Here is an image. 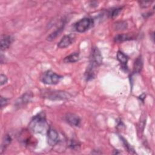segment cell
<instances>
[{
	"instance_id": "6da1fadb",
	"label": "cell",
	"mask_w": 155,
	"mask_h": 155,
	"mask_svg": "<svg viewBox=\"0 0 155 155\" xmlns=\"http://www.w3.org/2000/svg\"><path fill=\"white\" fill-rule=\"evenodd\" d=\"M47 126L45 113L43 111L37 114L29 123V129L36 133H43Z\"/></svg>"
},
{
	"instance_id": "7a4b0ae2",
	"label": "cell",
	"mask_w": 155,
	"mask_h": 155,
	"mask_svg": "<svg viewBox=\"0 0 155 155\" xmlns=\"http://www.w3.org/2000/svg\"><path fill=\"white\" fill-rule=\"evenodd\" d=\"M41 93L42 97L50 100H65L71 97V94L64 91L44 90Z\"/></svg>"
},
{
	"instance_id": "3957f363",
	"label": "cell",
	"mask_w": 155,
	"mask_h": 155,
	"mask_svg": "<svg viewBox=\"0 0 155 155\" xmlns=\"http://www.w3.org/2000/svg\"><path fill=\"white\" fill-rule=\"evenodd\" d=\"M62 76L56 74L51 70H48L44 73L41 81L44 84L48 85H55L58 84L62 79Z\"/></svg>"
},
{
	"instance_id": "277c9868",
	"label": "cell",
	"mask_w": 155,
	"mask_h": 155,
	"mask_svg": "<svg viewBox=\"0 0 155 155\" xmlns=\"http://www.w3.org/2000/svg\"><path fill=\"white\" fill-rule=\"evenodd\" d=\"M93 20L89 18H84L78 21L74 24V28L79 33H83L92 27Z\"/></svg>"
},
{
	"instance_id": "5b68a950",
	"label": "cell",
	"mask_w": 155,
	"mask_h": 155,
	"mask_svg": "<svg viewBox=\"0 0 155 155\" xmlns=\"http://www.w3.org/2000/svg\"><path fill=\"white\" fill-rule=\"evenodd\" d=\"M33 94L31 91H27L21 96L15 102V105L16 107L21 108L30 102L33 99Z\"/></svg>"
},
{
	"instance_id": "8992f818",
	"label": "cell",
	"mask_w": 155,
	"mask_h": 155,
	"mask_svg": "<svg viewBox=\"0 0 155 155\" xmlns=\"http://www.w3.org/2000/svg\"><path fill=\"white\" fill-rule=\"evenodd\" d=\"M102 57L99 50L97 47H94L92 49V51L91 53L90 64L96 68V67L99 66L102 64Z\"/></svg>"
},
{
	"instance_id": "52a82bcc",
	"label": "cell",
	"mask_w": 155,
	"mask_h": 155,
	"mask_svg": "<svg viewBox=\"0 0 155 155\" xmlns=\"http://www.w3.org/2000/svg\"><path fill=\"white\" fill-rule=\"evenodd\" d=\"M47 143L50 146H54L58 143L59 134L57 131L53 128H50L47 131Z\"/></svg>"
},
{
	"instance_id": "ba28073f",
	"label": "cell",
	"mask_w": 155,
	"mask_h": 155,
	"mask_svg": "<svg viewBox=\"0 0 155 155\" xmlns=\"http://www.w3.org/2000/svg\"><path fill=\"white\" fill-rule=\"evenodd\" d=\"M65 119L68 124L73 127H79L81 124V119L74 113H67L65 116Z\"/></svg>"
},
{
	"instance_id": "9c48e42d",
	"label": "cell",
	"mask_w": 155,
	"mask_h": 155,
	"mask_svg": "<svg viewBox=\"0 0 155 155\" xmlns=\"http://www.w3.org/2000/svg\"><path fill=\"white\" fill-rule=\"evenodd\" d=\"M74 39V37L71 35H65L62 38L58 44V47L60 48H64L71 44Z\"/></svg>"
},
{
	"instance_id": "30bf717a",
	"label": "cell",
	"mask_w": 155,
	"mask_h": 155,
	"mask_svg": "<svg viewBox=\"0 0 155 155\" xmlns=\"http://www.w3.org/2000/svg\"><path fill=\"white\" fill-rule=\"evenodd\" d=\"M13 41V38L10 35L2 36L1 39V50L7 49Z\"/></svg>"
},
{
	"instance_id": "8fae6325",
	"label": "cell",
	"mask_w": 155,
	"mask_h": 155,
	"mask_svg": "<svg viewBox=\"0 0 155 155\" xmlns=\"http://www.w3.org/2000/svg\"><path fill=\"white\" fill-rule=\"evenodd\" d=\"M25 131L22 132L20 135L21 141L25 145V146H31V145H34V140L32 139L31 135L30 134H27V136H25Z\"/></svg>"
},
{
	"instance_id": "7c38bea8",
	"label": "cell",
	"mask_w": 155,
	"mask_h": 155,
	"mask_svg": "<svg viewBox=\"0 0 155 155\" xmlns=\"http://www.w3.org/2000/svg\"><path fill=\"white\" fill-rule=\"evenodd\" d=\"M12 140V138L10 134H7L4 136L1 147V153H2V152L6 149V148L10 144Z\"/></svg>"
},
{
	"instance_id": "4fadbf2b",
	"label": "cell",
	"mask_w": 155,
	"mask_h": 155,
	"mask_svg": "<svg viewBox=\"0 0 155 155\" xmlns=\"http://www.w3.org/2000/svg\"><path fill=\"white\" fill-rule=\"evenodd\" d=\"M79 59V54L78 53H73L66 56L64 59L65 63H73L76 62Z\"/></svg>"
},
{
	"instance_id": "5bb4252c",
	"label": "cell",
	"mask_w": 155,
	"mask_h": 155,
	"mask_svg": "<svg viewBox=\"0 0 155 155\" xmlns=\"http://www.w3.org/2000/svg\"><path fill=\"white\" fill-rule=\"evenodd\" d=\"M134 73H140L143 67V61L142 57L140 56L135 60L134 64Z\"/></svg>"
},
{
	"instance_id": "9a60e30c",
	"label": "cell",
	"mask_w": 155,
	"mask_h": 155,
	"mask_svg": "<svg viewBox=\"0 0 155 155\" xmlns=\"http://www.w3.org/2000/svg\"><path fill=\"white\" fill-rule=\"evenodd\" d=\"M133 39V37L128 34H120L117 35L114 38V40L116 42H122L124 41L131 40Z\"/></svg>"
},
{
	"instance_id": "2e32d148",
	"label": "cell",
	"mask_w": 155,
	"mask_h": 155,
	"mask_svg": "<svg viewBox=\"0 0 155 155\" xmlns=\"http://www.w3.org/2000/svg\"><path fill=\"white\" fill-rule=\"evenodd\" d=\"M117 59L121 63L122 66H124V67L127 66L128 58L125 54L120 51H119L117 53Z\"/></svg>"
},
{
	"instance_id": "e0dca14e",
	"label": "cell",
	"mask_w": 155,
	"mask_h": 155,
	"mask_svg": "<svg viewBox=\"0 0 155 155\" xmlns=\"http://www.w3.org/2000/svg\"><path fill=\"white\" fill-rule=\"evenodd\" d=\"M64 30V25H62L61 27L58 28L54 31H53L52 33H51L48 37H47V40L49 41H51L53 39H54L59 35L62 31Z\"/></svg>"
},
{
	"instance_id": "ac0fdd59",
	"label": "cell",
	"mask_w": 155,
	"mask_h": 155,
	"mask_svg": "<svg viewBox=\"0 0 155 155\" xmlns=\"http://www.w3.org/2000/svg\"><path fill=\"white\" fill-rule=\"evenodd\" d=\"M127 27V24L125 21H119L114 24V28L117 30H125Z\"/></svg>"
},
{
	"instance_id": "d6986e66",
	"label": "cell",
	"mask_w": 155,
	"mask_h": 155,
	"mask_svg": "<svg viewBox=\"0 0 155 155\" xmlns=\"http://www.w3.org/2000/svg\"><path fill=\"white\" fill-rule=\"evenodd\" d=\"M122 7H116V8H112L110 12H109V16L110 18H115L116 16H117L119 13H120V12L122 10Z\"/></svg>"
},
{
	"instance_id": "ffe728a7",
	"label": "cell",
	"mask_w": 155,
	"mask_h": 155,
	"mask_svg": "<svg viewBox=\"0 0 155 155\" xmlns=\"http://www.w3.org/2000/svg\"><path fill=\"white\" fill-rule=\"evenodd\" d=\"M121 140L123 142V143L124 145V147H125V148L128 151H129L130 153H132L134 151L133 149L131 148V147L128 144V143L127 142V140L125 139H124L123 137H121Z\"/></svg>"
},
{
	"instance_id": "44dd1931",
	"label": "cell",
	"mask_w": 155,
	"mask_h": 155,
	"mask_svg": "<svg viewBox=\"0 0 155 155\" xmlns=\"http://www.w3.org/2000/svg\"><path fill=\"white\" fill-rule=\"evenodd\" d=\"M153 2L151 1H139V4L140 5V7L142 8H147L149 7Z\"/></svg>"
},
{
	"instance_id": "7402d4cb",
	"label": "cell",
	"mask_w": 155,
	"mask_h": 155,
	"mask_svg": "<svg viewBox=\"0 0 155 155\" xmlns=\"http://www.w3.org/2000/svg\"><path fill=\"white\" fill-rule=\"evenodd\" d=\"M7 81H8V79H7V76L3 74H1V75H0V84H1V85H2L6 84Z\"/></svg>"
},
{
	"instance_id": "603a6c76",
	"label": "cell",
	"mask_w": 155,
	"mask_h": 155,
	"mask_svg": "<svg viewBox=\"0 0 155 155\" xmlns=\"http://www.w3.org/2000/svg\"><path fill=\"white\" fill-rule=\"evenodd\" d=\"M8 102V99H7L5 97H4L3 96L1 97V108H3V107H5L7 105Z\"/></svg>"
},
{
	"instance_id": "cb8c5ba5",
	"label": "cell",
	"mask_w": 155,
	"mask_h": 155,
	"mask_svg": "<svg viewBox=\"0 0 155 155\" xmlns=\"http://www.w3.org/2000/svg\"><path fill=\"white\" fill-rule=\"evenodd\" d=\"M70 147L74 150L78 149V147H79V144L75 141V140H72L70 143Z\"/></svg>"
}]
</instances>
